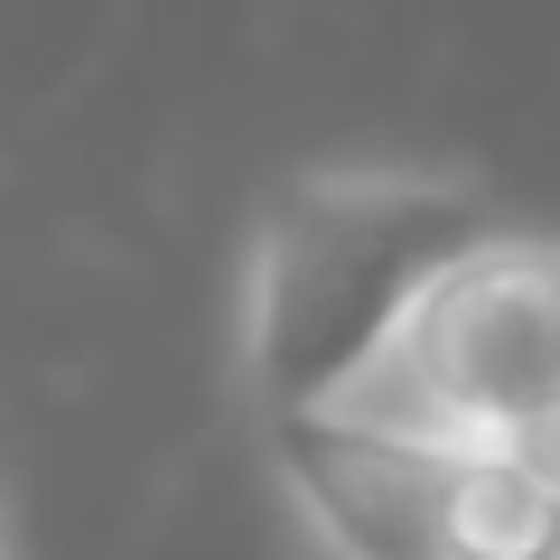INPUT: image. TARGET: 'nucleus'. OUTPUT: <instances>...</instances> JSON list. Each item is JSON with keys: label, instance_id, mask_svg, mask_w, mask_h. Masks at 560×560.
<instances>
[{"label": "nucleus", "instance_id": "nucleus-4", "mask_svg": "<svg viewBox=\"0 0 560 560\" xmlns=\"http://www.w3.org/2000/svg\"><path fill=\"white\" fill-rule=\"evenodd\" d=\"M448 560H560V495L495 448H467L448 486Z\"/></svg>", "mask_w": 560, "mask_h": 560}, {"label": "nucleus", "instance_id": "nucleus-2", "mask_svg": "<svg viewBox=\"0 0 560 560\" xmlns=\"http://www.w3.org/2000/svg\"><path fill=\"white\" fill-rule=\"evenodd\" d=\"M541 393H560V234L495 224L477 253H458L430 280L401 337L318 411L440 448H486Z\"/></svg>", "mask_w": 560, "mask_h": 560}, {"label": "nucleus", "instance_id": "nucleus-5", "mask_svg": "<svg viewBox=\"0 0 560 560\" xmlns=\"http://www.w3.org/2000/svg\"><path fill=\"white\" fill-rule=\"evenodd\" d=\"M486 448H495V458H514L533 486H551V495H560V393H541L533 411H514Z\"/></svg>", "mask_w": 560, "mask_h": 560}, {"label": "nucleus", "instance_id": "nucleus-3", "mask_svg": "<svg viewBox=\"0 0 560 560\" xmlns=\"http://www.w3.org/2000/svg\"><path fill=\"white\" fill-rule=\"evenodd\" d=\"M271 477L327 560H448V486L467 448L364 430V420H261Z\"/></svg>", "mask_w": 560, "mask_h": 560}, {"label": "nucleus", "instance_id": "nucleus-6", "mask_svg": "<svg viewBox=\"0 0 560 560\" xmlns=\"http://www.w3.org/2000/svg\"><path fill=\"white\" fill-rule=\"evenodd\" d=\"M0 560H10V541H0Z\"/></svg>", "mask_w": 560, "mask_h": 560}, {"label": "nucleus", "instance_id": "nucleus-1", "mask_svg": "<svg viewBox=\"0 0 560 560\" xmlns=\"http://www.w3.org/2000/svg\"><path fill=\"white\" fill-rule=\"evenodd\" d=\"M495 234V197L448 168L327 160L280 178L243 243L234 383L261 420L318 411L401 337L430 280Z\"/></svg>", "mask_w": 560, "mask_h": 560}]
</instances>
